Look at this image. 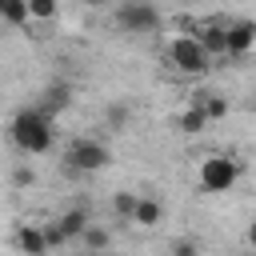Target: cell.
Instances as JSON below:
<instances>
[{
  "instance_id": "cell-1",
  "label": "cell",
  "mask_w": 256,
  "mask_h": 256,
  "mask_svg": "<svg viewBox=\"0 0 256 256\" xmlns=\"http://www.w3.org/2000/svg\"><path fill=\"white\" fill-rule=\"evenodd\" d=\"M8 140H12L24 156H44V152L56 144V124H52V112H48V108H40V104L20 108V112L8 120Z\"/></svg>"
},
{
  "instance_id": "cell-2",
  "label": "cell",
  "mask_w": 256,
  "mask_h": 256,
  "mask_svg": "<svg viewBox=\"0 0 256 256\" xmlns=\"http://www.w3.org/2000/svg\"><path fill=\"white\" fill-rule=\"evenodd\" d=\"M196 180H200L204 192H232L236 180H240V160H232V156H224V152H212V156L200 160Z\"/></svg>"
},
{
  "instance_id": "cell-3",
  "label": "cell",
  "mask_w": 256,
  "mask_h": 256,
  "mask_svg": "<svg viewBox=\"0 0 256 256\" xmlns=\"http://www.w3.org/2000/svg\"><path fill=\"white\" fill-rule=\"evenodd\" d=\"M168 64H172L176 72H184V76H204V72L212 68V56L200 48L196 36H176V40L168 44Z\"/></svg>"
},
{
  "instance_id": "cell-4",
  "label": "cell",
  "mask_w": 256,
  "mask_h": 256,
  "mask_svg": "<svg viewBox=\"0 0 256 256\" xmlns=\"http://www.w3.org/2000/svg\"><path fill=\"white\" fill-rule=\"evenodd\" d=\"M108 160H112L108 144H104V140H92V136H80V140H72V144L64 148V164H68L72 172H100Z\"/></svg>"
},
{
  "instance_id": "cell-5",
  "label": "cell",
  "mask_w": 256,
  "mask_h": 256,
  "mask_svg": "<svg viewBox=\"0 0 256 256\" xmlns=\"http://www.w3.org/2000/svg\"><path fill=\"white\" fill-rule=\"evenodd\" d=\"M116 28L132 32V36L156 32V28H160V12H156L148 0H124V4L116 8Z\"/></svg>"
},
{
  "instance_id": "cell-6",
  "label": "cell",
  "mask_w": 256,
  "mask_h": 256,
  "mask_svg": "<svg viewBox=\"0 0 256 256\" xmlns=\"http://www.w3.org/2000/svg\"><path fill=\"white\" fill-rule=\"evenodd\" d=\"M88 224H92V220H88L84 208H68V212H60L52 224H44V232H48V244L56 248V244H72V240H80Z\"/></svg>"
},
{
  "instance_id": "cell-7",
  "label": "cell",
  "mask_w": 256,
  "mask_h": 256,
  "mask_svg": "<svg viewBox=\"0 0 256 256\" xmlns=\"http://www.w3.org/2000/svg\"><path fill=\"white\" fill-rule=\"evenodd\" d=\"M188 36H196L200 48H204L212 60H216V56H228V20H200V24H192Z\"/></svg>"
},
{
  "instance_id": "cell-8",
  "label": "cell",
  "mask_w": 256,
  "mask_h": 256,
  "mask_svg": "<svg viewBox=\"0 0 256 256\" xmlns=\"http://www.w3.org/2000/svg\"><path fill=\"white\" fill-rule=\"evenodd\" d=\"M16 248H20V256H48L52 244H48L44 224H20L16 228Z\"/></svg>"
},
{
  "instance_id": "cell-9",
  "label": "cell",
  "mask_w": 256,
  "mask_h": 256,
  "mask_svg": "<svg viewBox=\"0 0 256 256\" xmlns=\"http://www.w3.org/2000/svg\"><path fill=\"white\" fill-rule=\"evenodd\" d=\"M256 48V20H228V56H248Z\"/></svg>"
},
{
  "instance_id": "cell-10",
  "label": "cell",
  "mask_w": 256,
  "mask_h": 256,
  "mask_svg": "<svg viewBox=\"0 0 256 256\" xmlns=\"http://www.w3.org/2000/svg\"><path fill=\"white\" fill-rule=\"evenodd\" d=\"M164 220V204L156 200V196H140L136 200V212H132V224H140V228H156Z\"/></svg>"
},
{
  "instance_id": "cell-11",
  "label": "cell",
  "mask_w": 256,
  "mask_h": 256,
  "mask_svg": "<svg viewBox=\"0 0 256 256\" xmlns=\"http://www.w3.org/2000/svg\"><path fill=\"white\" fill-rule=\"evenodd\" d=\"M0 20L12 28H24L28 24V0H0Z\"/></svg>"
},
{
  "instance_id": "cell-12",
  "label": "cell",
  "mask_w": 256,
  "mask_h": 256,
  "mask_svg": "<svg viewBox=\"0 0 256 256\" xmlns=\"http://www.w3.org/2000/svg\"><path fill=\"white\" fill-rule=\"evenodd\" d=\"M80 244H84L88 252H104V248L112 244V232H108V228H100V224H88V228H84V236H80Z\"/></svg>"
},
{
  "instance_id": "cell-13",
  "label": "cell",
  "mask_w": 256,
  "mask_h": 256,
  "mask_svg": "<svg viewBox=\"0 0 256 256\" xmlns=\"http://www.w3.org/2000/svg\"><path fill=\"white\" fill-rule=\"evenodd\" d=\"M196 104L204 108L208 124H212V120H224V116H228V100H224V96H212V92H204V96H196Z\"/></svg>"
},
{
  "instance_id": "cell-14",
  "label": "cell",
  "mask_w": 256,
  "mask_h": 256,
  "mask_svg": "<svg viewBox=\"0 0 256 256\" xmlns=\"http://www.w3.org/2000/svg\"><path fill=\"white\" fill-rule=\"evenodd\" d=\"M204 124H208L204 108H200V104H188V108H184V116H180V132L196 136V132H204Z\"/></svg>"
},
{
  "instance_id": "cell-15",
  "label": "cell",
  "mask_w": 256,
  "mask_h": 256,
  "mask_svg": "<svg viewBox=\"0 0 256 256\" xmlns=\"http://www.w3.org/2000/svg\"><path fill=\"white\" fill-rule=\"evenodd\" d=\"M56 12H60V4H56V0H28V20L48 24V20H56Z\"/></svg>"
},
{
  "instance_id": "cell-16",
  "label": "cell",
  "mask_w": 256,
  "mask_h": 256,
  "mask_svg": "<svg viewBox=\"0 0 256 256\" xmlns=\"http://www.w3.org/2000/svg\"><path fill=\"white\" fill-rule=\"evenodd\" d=\"M68 100H72V92H68V84H52V88H48V100H44L40 108H48V112L56 116L60 108H68Z\"/></svg>"
},
{
  "instance_id": "cell-17",
  "label": "cell",
  "mask_w": 256,
  "mask_h": 256,
  "mask_svg": "<svg viewBox=\"0 0 256 256\" xmlns=\"http://www.w3.org/2000/svg\"><path fill=\"white\" fill-rule=\"evenodd\" d=\"M128 120H132V108H128L124 100L108 104V128H112V132H124V128H128Z\"/></svg>"
},
{
  "instance_id": "cell-18",
  "label": "cell",
  "mask_w": 256,
  "mask_h": 256,
  "mask_svg": "<svg viewBox=\"0 0 256 256\" xmlns=\"http://www.w3.org/2000/svg\"><path fill=\"white\" fill-rule=\"evenodd\" d=\"M136 200H140L136 192H116V196H112V212H116L120 220H132V212H136Z\"/></svg>"
},
{
  "instance_id": "cell-19",
  "label": "cell",
  "mask_w": 256,
  "mask_h": 256,
  "mask_svg": "<svg viewBox=\"0 0 256 256\" xmlns=\"http://www.w3.org/2000/svg\"><path fill=\"white\" fill-rule=\"evenodd\" d=\"M12 184H16V188H32V184H36V168H32V164H20V168L12 172Z\"/></svg>"
},
{
  "instance_id": "cell-20",
  "label": "cell",
  "mask_w": 256,
  "mask_h": 256,
  "mask_svg": "<svg viewBox=\"0 0 256 256\" xmlns=\"http://www.w3.org/2000/svg\"><path fill=\"white\" fill-rule=\"evenodd\" d=\"M172 256H200V252H196L192 240H176V244H172Z\"/></svg>"
},
{
  "instance_id": "cell-21",
  "label": "cell",
  "mask_w": 256,
  "mask_h": 256,
  "mask_svg": "<svg viewBox=\"0 0 256 256\" xmlns=\"http://www.w3.org/2000/svg\"><path fill=\"white\" fill-rule=\"evenodd\" d=\"M248 244H252V248H256V220H252V224H248Z\"/></svg>"
},
{
  "instance_id": "cell-22",
  "label": "cell",
  "mask_w": 256,
  "mask_h": 256,
  "mask_svg": "<svg viewBox=\"0 0 256 256\" xmlns=\"http://www.w3.org/2000/svg\"><path fill=\"white\" fill-rule=\"evenodd\" d=\"M84 4H92V8H104V4H112V0H84Z\"/></svg>"
}]
</instances>
